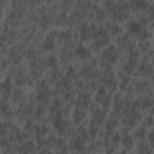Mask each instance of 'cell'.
I'll return each instance as SVG.
<instances>
[{
	"instance_id": "40",
	"label": "cell",
	"mask_w": 154,
	"mask_h": 154,
	"mask_svg": "<svg viewBox=\"0 0 154 154\" xmlns=\"http://www.w3.org/2000/svg\"><path fill=\"white\" fill-rule=\"evenodd\" d=\"M35 125H34V123L31 122V120H26V123H25V130L26 131H34L35 130Z\"/></svg>"
},
{
	"instance_id": "2",
	"label": "cell",
	"mask_w": 154,
	"mask_h": 154,
	"mask_svg": "<svg viewBox=\"0 0 154 154\" xmlns=\"http://www.w3.org/2000/svg\"><path fill=\"white\" fill-rule=\"evenodd\" d=\"M118 58H119V51L116 48V46H108L103 49L99 61L103 69H112V65L116 64Z\"/></svg>"
},
{
	"instance_id": "30",
	"label": "cell",
	"mask_w": 154,
	"mask_h": 154,
	"mask_svg": "<svg viewBox=\"0 0 154 154\" xmlns=\"http://www.w3.org/2000/svg\"><path fill=\"white\" fill-rule=\"evenodd\" d=\"M11 100L13 103H19V102H23L24 100V94H23V90L22 89H14L12 95H11Z\"/></svg>"
},
{
	"instance_id": "32",
	"label": "cell",
	"mask_w": 154,
	"mask_h": 154,
	"mask_svg": "<svg viewBox=\"0 0 154 154\" xmlns=\"http://www.w3.org/2000/svg\"><path fill=\"white\" fill-rule=\"evenodd\" d=\"M122 143L124 146L125 149H131L134 147V136H130V135H124L123 138H122Z\"/></svg>"
},
{
	"instance_id": "8",
	"label": "cell",
	"mask_w": 154,
	"mask_h": 154,
	"mask_svg": "<svg viewBox=\"0 0 154 154\" xmlns=\"http://www.w3.org/2000/svg\"><path fill=\"white\" fill-rule=\"evenodd\" d=\"M117 46L122 49H126L128 52L135 48V42L132 41V38L130 37L129 34H122L118 36L117 38Z\"/></svg>"
},
{
	"instance_id": "4",
	"label": "cell",
	"mask_w": 154,
	"mask_h": 154,
	"mask_svg": "<svg viewBox=\"0 0 154 154\" xmlns=\"http://www.w3.org/2000/svg\"><path fill=\"white\" fill-rule=\"evenodd\" d=\"M97 30L99 28L95 25V24H91L89 25L88 23L83 22L79 24L78 26V34H79V37L82 41L87 42V41H90L91 38H95L96 34H97Z\"/></svg>"
},
{
	"instance_id": "6",
	"label": "cell",
	"mask_w": 154,
	"mask_h": 154,
	"mask_svg": "<svg viewBox=\"0 0 154 154\" xmlns=\"http://www.w3.org/2000/svg\"><path fill=\"white\" fill-rule=\"evenodd\" d=\"M95 101L97 103H100L105 111L108 109V107L111 106V96L106 91V88L105 87H100L96 89V93H95Z\"/></svg>"
},
{
	"instance_id": "42",
	"label": "cell",
	"mask_w": 154,
	"mask_h": 154,
	"mask_svg": "<svg viewBox=\"0 0 154 154\" xmlns=\"http://www.w3.org/2000/svg\"><path fill=\"white\" fill-rule=\"evenodd\" d=\"M150 114H154V106L150 108Z\"/></svg>"
},
{
	"instance_id": "27",
	"label": "cell",
	"mask_w": 154,
	"mask_h": 154,
	"mask_svg": "<svg viewBox=\"0 0 154 154\" xmlns=\"http://www.w3.org/2000/svg\"><path fill=\"white\" fill-rule=\"evenodd\" d=\"M123 111H124V99H122L120 96H116L113 103V114L116 116L122 114Z\"/></svg>"
},
{
	"instance_id": "19",
	"label": "cell",
	"mask_w": 154,
	"mask_h": 154,
	"mask_svg": "<svg viewBox=\"0 0 154 154\" xmlns=\"http://www.w3.org/2000/svg\"><path fill=\"white\" fill-rule=\"evenodd\" d=\"M73 55H75V53H73L72 49L70 48V45H65V46L61 48V51H60V60H61L63 63H69V61H71V60L73 59Z\"/></svg>"
},
{
	"instance_id": "23",
	"label": "cell",
	"mask_w": 154,
	"mask_h": 154,
	"mask_svg": "<svg viewBox=\"0 0 154 154\" xmlns=\"http://www.w3.org/2000/svg\"><path fill=\"white\" fill-rule=\"evenodd\" d=\"M117 125H118V120L116 119V117L112 116V117L107 118V120L105 123V134H107V135L113 134L116 128H117Z\"/></svg>"
},
{
	"instance_id": "37",
	"label": "cell",
	"mask_w": 154,
	"mask_h": 154,
	"mask_svg": "<svg viewBox=\"0 0 154 154\" xmlns=\"http://www.w3.org/2000/svg\"><path fill=\"white\" fill-rule=\"evenodd\" d=\"M149 48H150V43H149L148 41H140V43H138V51H140V52L147 53V52L150 51Z\"/></svg>"
},
{
	"instance_id": "24",
	"label": "cell",
	"mask_w": 154,
	"mask_h": 154,
	"mask_svg": "<svg viewBox=\"0 0 154 154\" xmlns=\"http://www.w3.org/2000/svg\"><path fill=\"white\" fill-rule=\"evenodd\" d=\"M142 28H143V24L140 20H132L128 24V31L131 35H138Z\"/></svg>"
},
{
	"instance_id": "21",
	"label": "cell",
	"mask_w": 154,
	"mask_h": 154,
	"mask_svg": "<svg viewBox=\"0 0 154 154\" xmlns=\"http://www.w3.org/2000/svg\"><path fill=\"white\" fill-rule=\"evenodd\" d=\"M34 149H35V146L31 141H24L19 144V147L17 148L18 153L19 154H32L34 153Z\"/></svg>"
},
{
	"instance_id": "14",
	"label": "cell",
	"mask_w": 154,
	"mask_h": 154,
	"mask_svg": "<svg viewBox=\"0 0 154 154\" xmlns=\"http://www.w3.org/2000/svg\"><path fill=\"white\" fill-rule=\"evenodd\" d=\"M154 73V69L150 64L148 63H141L137 67V75L141 77H152Z\"/></svg>"
},
{
	"instance_id": "26",
	"label": "cell",
	"mask_w": 154,
	"mask_h": 154,
	"mask_svg": "<svg viewBox=\"0 0 154 154\" xmlns=\"http://www.w3.org/2000/svg\"><path fill=\"white\" fill-rule=\"evenodd\" d=\"M148 5L149 4L146 2V1H143V0H132V1L129 2V7L131 10H134V11H136V12L142 11V10H146Z\"/></svg>"
},
{
	"instance_id": "16",
	"label": "cell",
	"mask_w": 154,
	"mask_h": 154,
	"mask_svg": "<svg viewBox=\"0 0 154 154\" xmlns=\"http://www.w3.org/2000/svg\"><path fill=\"white\" fill-rule=\"evenodd\" d=\"M90 17L94 18L95 22H97V23H102V22L106 20V11H105L103 8H101V7L95 6V7L91 8Z\"/></svg>"
},
{
	"instance_id": "1",
	"label": "cell",
	"mask_w": 154,
	"mask_h": 154,
	"mask_svg": "<svg viewBox=\"0 0 154 154\" xmlns=\"http://www.w3.org/2000/svg\"><path fill=\"white\" fill-rule=\"evenodd\" d=\"M103 7L106 12L111 16V18L116 22H122L130 16V7L126 2H116V1H106L103 2Z\"/></svg>"
},
{
	"instance_id": "3",
	"label": "cell",
	"mask_w": 154,
	"mask_h": 154,
	"mask_svg": "<svg viewBox=\"0 0 154 154\" xmlns=\"http://www.w3.org/2000/svg\"><path fill=\"white\" fill-rule=\"evenodd\" d=\"M36 100L41 102L42 105L47 103L52 96V91L48 88V82L47 79H40L36 83Z\"/></svg>"
},
{
	"instance_id": "22",
	"label": "cell",
	"mask_w": 154,
	"mask_h": 154,
	"mask_svg": "<svg viewBox=\"0 0 154 154\" xmlns=\"http://www.w3.org/2000/svg\"><path fill=\"white\" fill-rule=\"evenodd\" d=\"M75 54L77 55V58H79L81 60H89L91 57V52L89 48L84 47V46H77L76 51H75Z\"/></svg>"
},
{
	"instance_id": "10",
	"label": "cell",
	"mask_w": 154,
	"mask_h": 154,
	"mask_svg": "<svg viewBox=\"0 0 154 154\" xmlns=\"http://www.w3.org/2000/svg\"><path fill=\"white\" fill-rule=\"evenodd\" d=\"M57 34H58V32H55V31H51L49 35H47V36L43 38V41H42V43H41L42 52H49V51H52V49L54 48V46H55L54 37L57 36Z\"/></svg>"
},
{
	"instance_id": "38",
	"label": "cell",
	"mask_w": 154,
	"mask_h": 154,
	"mask_svg": "<svg viewBox=\"0 0 154 154\" xmlns=\"http://www.w3.org/2000/svg\"><path fill=\"white\" fill-rule=\"evenodd\" d=\"M25 55H26L28 59H30V61L36 60V58H37V51L34 49V48H28L26 52H25Z\"/></svg>"
},
{
	"instance_id": "13",
	"label": "cell",
	"mask_w": 154,
	"mask_h": 154,
	"mask_svg": "<svg viewBox=\"0 0 154 154\" xmlns=\"http://www.w3.org/2000/svg\"><path fill=\"white\" fill-rule=\"evenodd\" d=\"M18 36H19V34H18L17 30H14L12 28L11 29H5L4 32H2V45H6V42L7 43L14 42L18 38Z\"/></svg>"
},
{
	"instance_id": "33",
	"label": "cell",
	"mask_w": 154,
	"mask_h": 154,
	"mask_svg": "<svg viewBox=\"0 0 154 154\" xmlns=\"http://www.w3.org/2000/svg\"><path fill=\"white\" fill-rule=\"evenodd\" d=\"M43 60H45V64L47 67H54V66H57V63H58V58L53 54L47 55L46 58H43Z\"/></svg>"
},
{
	"instance_id": "36",
	"label": "cell",
	"mask_w": 154,
	"mask_h": 154,
	"mask_svg": "<svg viewBox=\"0 0 154 154\" xmlns=\"http://www.w3.org/2000/svg\"><path fill=\"white\" fill-rule=\"evenodd\" d=\"M138 37H140V40L141 41H148V38L150 37V31L147 29V28H142V30L140 31V34L137 35Z\"/></svg>"
},
{
	"instance_id": "11",
	"label": "cell",
	"mask_w": 154,
	"mask_h": 154,
	"mask_svg": "<svg viewBox=\"0 0 154 154\" xmlns=\"http://www.w3.org/2000/svg\"><path fill=\"white\" fill-rule=\"evenodd\" d=\"M132 87H134V93L137 94H144L152 89V84L148 81H135L132 82Z\"/></svg>"
},
{
	"instance_id": "41",
	"label": "cell",
	"mask_w": 154,
	"mask_h": 154,
	"mask_svg": "<svg viewBox=\"0 0 154 154\" xmlns=\"http://www.w3.org/2000/svg\"><path fill=\"white\" fill-rule=\"evenodd\" d=\"M147 138H148V141H149L152 144H154V130H150V131L148 132Z\"/></svg>"
},
{
	"instance_id": "9",
	"label": "cell",
	"mask_w": 154,
	"mask_h": 154,
	"mask_svg": "<svg viewBox=\"0 0 154 154\" xmlns=\"http://www.w3.org/2000/svg\"><path fill=\"white\" fill-rule=\"evenodd\" d=\"M76 103H77V107L79 108H87L90 103H91V97L89 95V91L84 90V91H79L78 95H77V99H76Z\"/></svg>"
},
{
	"instance_id": "18",
	"label": "cell",
	"mask_w": 154,
	"mask_h": 154,
	"mask_svg": "<svg viewBox=\"0 0 154 154\" xmlns=\"http://www.w3.org/2000/svg\"><path fill=\"white\" fill-rule=\"evenodd\" d=\"M137 67H138L137 59H134V58H129V59L123 64V71L126 72L128 75H132Z\"/></svg>"
},
{
	"instance_id": "17",
	"label": "cell",
	"mask_w": 154,
	"mask_h": 154,
	"mask_svg": "<svg viewBox=\"0 0 154 154\" xmlns=\"http://www.w3.org/2000/svg\"><path fill=\"white\" fill-rule=\"evenodd\" d=\"M137 105H138V108L150 109L154 106V99L150 97V96H148V95H143V96H141L137 100Z\"/></svg>"
},
{
	"instance_id": "20",
	"label": "cell",
	"mask_w": 154,
	"mask_h": 154,
	"mask_svg": "<svg viewBox=\"0 0 154 154\" xmlns=\"http://www.w3.org/2000/svg\"><path fill=\"white\" fill-rule=\"evenodd\" d=\"M57 38H58V42L63 43L64 46L65 45H70L72 42V34L69 30H61V31H58Z\"/></svg>"
},
{
	"instance_id": "5",
	"label": "cell",
	"mask_w": 154,
	"mask_h": 154,
	"mask_svg": "<svg viewBox=\"0 0 154 154\" xmlns=\"http://www.w3.org/2000/svg\"><path fill=\"white\" fill-rule=\"evenodd\" d=\"M100 79H101V83L105 85V88H107L109 91H114L118 87V82L114 77L112 69H103V72L100 77Z\"/></svg>"
},
{
	"instance_id": "28",
	"label": "cell",
	"mask_w": 154,
	"mask_h": 154,
	"mask_svg": "<svg viewBox=\"0 0 154 154\" xmlns=\"http://www.w3.org/2000/svg\"><path fill=\"white\" fill-rule=\"evenodd\" d=\"M106 29H107V31L109 32L111 36H119V35H122V28L118 24H116V23H107L106 24Z\"/></svg>"
},
{
	"instance_id": "29",
	"label": "cell",
	"mask_w": 154,
	"mask_h": 154,
	"mask_svg": "<svg viewBox=\"0 0 154 154\" xmlns=\"http://www.w3.org/2000/svg\"><path fill=\"white\" fill-rule=\"evenodd\" d=\"M67 14H66V12H64V11H60L59 13H58V16L55 17V20H54V24L55 25H58V26H61V25H65V24H67Z\"/></svg>"
},
{
	"instance_id": "25",
	"label": "cell",
	"mask_w": 154,
	"mask_h": 154,
	"mask_svg": "<svg viewBox=\"0 0 154 154\" xmlns=\"http://www.w3.org/2000/svg\"><path fill=\"white\" fill-rule=\"evenodd\" d=\"M85 119V112L83 108L76 107L75 111L72 112V122L75 124H81L83 120Z\"/></svg>"
},
{
	"instance_id": "31",
	"label": "cell",
	"mask_w": 154,
	"mask_h": 154,
	"mask_svg": "<svg viewBox=\"0 0 154 154\" xmlns=\"http://www.w3.org/2000/svg\"><path fill=\"white\" fill-rule=\"evenodd\" d=\"M99 130H100V124H97V123L90 120L89 126H88V134H89L91 137H95V136L99 134Z\"/></svg>"
},
{
	"instance_id": "43",
	"label": "cell",
	"mask_w": 154,
	"mask_h": 154,
	"mask_svg": "<svg viewBox=\"0 0 154 154\" xmlns=\"http://www.w3.org/2000/svg\"><path fill=\"white\" fill-rule=\"evenodd\" d=\"M152 28L154 29V20H152Z\"/></svg>"
},
{
	"instance_id": "12",
	"label": "cell",
	"mask_w": 154,
	"mask_h": 154,
	"mask_svg": "<svg viewBox=\"0 0 154 154\" xmlns=\"http://www.w3.org/2000/svg\"><path fill=\"white\" fill-rule=\"evenodd\" d=\"M106 112L103 108L101 107H93L91 108V122H95L97 124L103 123V120L106 119Z\"/></svg>"
},
{
	"instance_id": "34",
	"label": "cell",
	"mask_w": 154,
	"mask_h": 154,
	"mask_svg": "<svg viewBox=\"0 0 154 154\" xmlns=\"http://www.w3.org/2000/svg\"><path fill=\"white\" fill-rule=\"evenodd\" d=\"M34 114H35V118L38 119V120L43 119V117L46 114V109H45L43 105H37L35 107V109H34Z\"/></svg>"
},
{
	"instance_id": "39",
	"label": "cell",
	"mask_w": 154,
	"mask_h": 154,
	"mask_svg": "<svg viewBox=\"0 0 154 154\" xmlns=\"http://www.w3.org/2000/svg\"><path fill=\"white\" fill-rule=\"evenodd\" d=\"M144 11H146V16H147L149 19L154 20V5H148Z\"/></svg>"
},
{
	"instance_id": "35",
	"label": "cell",
	"mask_w": 154,
	"mask_h": 154,
	"mask_svg": "<svg viewBox=\"0 0 154 154\" xmlns=\"http://www.w3.org/2000/svg\"><path fill=\"white\" fill-rule=\"evenodd\" d=\"M146 136H147V130H146V126H144V125L137 128V129L135 130V132H134V137H135V138H138V140H141V141H142Z\"/></svg>"
},
{
	"instance_id": "7",
	"label": "cell",
	"mask_w": 154,
	"mask_h": 154,
	"mask_svg": "<svg viewBox=\"0 0 154 154\" xmlns=\"http://www.w3.org/2000/svg\"><path fill=\"white\" fill-rule=\"evenodd\" d=\"M29 67H30V76H31V78H40L43 75L45 67H47V66H46L43 59H36V60L30 61Z\"/></svg>"
},
{
	"instance_id": "15",
	"label": "cell",
	"mask_w": 154,
	"mask_h": 154,
	"mask_svg": "<svg viewBox=\"0 0 154 154\" xmlns=\"http://www.w3.org/2000/svg\"><path fill=\"white\" fill-rule=\"evenodd\" d=\"M1 91H2V99H10L12 93H13V84L12 82L10 81V76L2 81V84H1Z\"/></svg>"
}]
</instances>
